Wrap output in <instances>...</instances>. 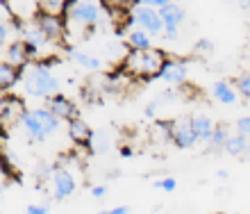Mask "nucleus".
<instances>
[{
    "label": "nucleus",
    "instance_id": "1",
    "mask_svg": "<svg viewBox=\"0 0 250 214\" xmlns=\"http://www.w3.org/2000/svg\"><path fill=\"white\" fill-rule=\"evenodd\" d=\"M166 60H168V55L162 48L127 50L123 57V64H121V71L132 80H155L162 75Z\"/></svg>",
    "mask_w": 250,
    "mask_h": 214
},
{
    "label": "nucleus",
    "instance_id": "2",
    "mask_svg": "<svg viewBox=\"0 0 250 214\" xmlns=\"http://www.w3.org/2000/svg\"><path fill=\"white\" fill-rule=\"evenodd\" d=\"M23 89L32 98H53L60 94V80L53 75L46 62H32L23 71Z\"/></svg>",
    "mask_w": 250,
    "mask_h": 214
},
{
    "label": "nucleus",
    "instance_id": "3",
    "mask_svg": "<svg viewBox=\"0 0 250 214\" xmlns=\"http://www.w3.org/2000/svg\"><path fill=\"white\" fill-rule=\"evenodd\" d=\"M21 126L30 134L32 141H43L46 137L55 134L60 130V119L55 116L48 107H34V109H27Z\"/></svg>",
    "mask_w": 250,
    "mask_h": 214
},
{
    "label": "nucleus",
    "instance_id": "4",
    "mask_svg": "<svg viewBox=\"0 0 250 214\" xmlns=\"http://www.w3.org/2000/svg\"><path fill=\"white\" fill-rule=\"evenodd\" d=\"M103 19V7L96 0H73L68 12H66V23L80 27H93Z\"/></svg>",
    "mask_w": 250,
    "mask_h": 214
},
{
    "label": "nucleus",
    "instance_id": "5",
    "mask_svg": "<svg viewBox=\"0 0 250 214\" xmlns=\"http://www.w3.org/2000/svg\"><path fill=\"white\" fill-rule=\"evenodd\" d=\"M127 19H130L134 25H139V30L148 32L150 37L164 34V30H166V25H164V21H162V14H159V9H152V7L137 5L130 14H127Z\"/></svg>",
    "mask_w": 250,
    "mask_h": 214
},
{
    "label": "nucleus",
    "instance_id": "6",
    "mask_svg": "<svg viewBox=\"0 0 250 214\" xmlns=\"http://www.w3.org/2000/svg\"><path fill=\"white\" fill-rule=\"evenodd\" d=\"M32 21L43 30L48 39L53 43H62L68 32V23H66V16H55V14H46V12H34Z\"/></svg>",
    "mask_w": 250,
    "mask_h": 214
},
{
    "label": "nucleus",
    "instance_id": "7",
    "mask_svg": "<svg viewBox=\"0 0 250 214\" xmlns=\"http://www.w3.org/2000/svg\"><path fill=\"white\" fill-rule=\"evenodd\" d=\"M50 187H53V196L57 201H66L75 192L78 182H75V175L71 173V169L62 167V164H55V171L50 175Z\"/></svg>",
    "mask_w": 250,
    "mask_h": 214
},
{
    "label": "nucleus",
    "instance_id": "8",
    "mask_svg": "<svg viewBox=\"0 0 250 214\" xmlns=\"http://www.w3.org/2000/svg\"><path fill=\"white\" fill-rule=\"evenodd\" d=\"M171 141L178 148H193L198 144V134L193 130L191 119H175L171 121Z\"/></svg>",
    "mask_w": 250,
    "mask_h": 214
},
{
    "label": "nucleus",
    "instance_id": "9",
    "mask_svg": "<svg viewBox=\"0 0 250 214\" xmlns=\"http://www.w3.org/2000/svg\"><path fill=\"white\" fill-rule=\"evenodd\" d=\"M187 75H189V66H187V62L178 60V57H168L162 68V75H159V80L166 82L168 87H182L187 82Z\"/></svg>",
    "mask_w": 250,
    "mask_h": 214
},
{
    "label": "nucleus",
    "instance_id": "10",
    "mask_svg": "<svg viewBox=\"0 0 250 214\" xmlns=\"http://www.w3.org/2000/svg\"><path fill=\"white\" fill-rule=\"evenodd\" d=\"M25 105L21 98L16 96H2V105H0V121H2V128H12L16 123L23 121L25 116Z\"/></svg>",
    "mask_w": 250,
    "mask_h": 214
},
{
    "label": "nucleus",
    "instance_id": "11",
    "mask_svg": "<svg viewBox=\"0 0 250 214\" xmlns=\"http://www.w3.org/2000/svg\"><path fill=\"white\" fill-rule=\"evenodd\" d=\"M46 107L60 121H73V119H78V105H75L71 98H66V96H62V94L53 96V98H48V105Z\"/></svg>",
    "mask_w": 250,
    "mask_h": 214
},
{
    "label": "nucleus",
    "instance_id": "12",
    "mask_svg": "<svg viewBox=\"0 0 250 214\" xmlns=\"http://www.w3.org/2000/svg\"><path fill=\"white\" fill-rule=\"evenodd\" d=\"M68 137H71V141L75 144V146L89 148V146H91V139H93V130L89 128V123H86V121H82L78 116V119L68 121Z\"/></svg>",
    "mask_w": 250,
    "mask_h": 214
},
{
    "label": "nucleus",
    "instance_id": "13",
    "mask_svg": "<svg viewBox=\"0 0 250 214\" xmlns=\"http://www.w3.org/2000/svg\"><path fill=\"white\" fill-rule=\"evenodd\" d=\"M2 62H9V64H14V66H19V68H25L27 64L32 62V57H30V53H27L25 41H12V43H7L5 46V60Z\"/></svg>",
    "mask_w": 250,
    "mask_h": 214
},
{
    "label": "nucleus",
    "instance_id": "14",
    "mask_svg": "<svg viewBox=\"0 0 250 214\" xmlns=\"http://www.w3.org/2000/svg\"><path fill=\"white\" fill-rule=\"evenodd\" d=\"M191 123H193V130L198 134V141H205V144H209L214 132H216V123L209 119V116H205V114H196V116H191Z\"/></svg>",
    "mask_w": 250,
    "mask_h": 214
},
{
    "label": "nucleus",
    "instance_id": "15",
    "mask_svg": "<svg viewBox=\"0 0 250 214\" xmlns=\"http://www.w3.org/2000/svg\"><path fill=\"white\" fill-rule=\"evenodd\" d=\"M211 96H214V101L216 103H223V105H234L237 103V87H232L228 80H218L214 82V87H211Z\"/></svg>",
    "mask_w": 250,
    "mask_h": 214
},
{
    "label": "nucleus",
    "instance_id": "16",
    "mask_svg": "<svg viewBox=\"0 0 250 214\" xmlns=\"http://www.w3.org/2000/svg\"><path fill=\"white\" fill-rule=\"evenodd\" d=\"M159 14H162V21H164V25H175V27H180L182 23H185V19H187L185 7L180 5V2H175V0H173L171 5L162 7V9H159Z\"/></svg>",
    "mask_w": 250,
    "mask_h": 214
},
{
    "label": "nucleus",
    "instance_id": "17",
    "mask_svg": "<svg viewBox=\"0 0 250 214\" xmlns=\"http://www.w3.org/2000/svg\"><path fill=\"white\" fill-rule=\"evenodd\" d=\"M23 71H25V68L14 66L9 62H2V64H0V87H2V91H9V89L23 78Z\"/></svg>",
    "mask_w": 250,
    "mask_h": 214
},
{
    "label": "nucleus",
    "instance_id": "18",
    "mask_svg": "<svg viewBox=\"0 0 250 214\" xmlns=\"http://www.w3.org/2000/svg\"><path fill=\"white\" fill-rule=\"evenodd\" d=\"M225 153L234 155V157H246V155H250V139L239 132L230 134V139L225 144Z\"/></svg>",
    "mask_w": 250,
    "mask_h": 214
},
{
    "label": "nucleus",
    "instance_id": "19",
    "mask_svg": "<svg viewBox=\"0 0 250 214\" xmlns=\"http://www.w3.org/2000/svg\"><path fill=\"white\" fill-rule=\"evenodd\" d=\"M66 53L71 55V60L75 62V64H80V66L89 68V71H98V68L103 66V62H100L98 57H93V55H86V53H82V50H75V48H66Z\"/></svg>",
    "mask_w": 250,
    "mask_h": 214
},
{
    "label": "nucleus",
    "instance_id": "20",
    "mask_svg": "<svg viewBox=\"0 0 250 214\" xmlns=\"http://www.w3.org/2000/svg\"><path fill=\"white\" fill-rule=\"evenodd\" d=\"M150 34L144 32V30H130L127 32V46H130V50H148L150 46Z\"/></svg>",
    "mask_w": 250,
    "mask_h": 214
},
{
    "label": "nucleus",
    "instance_id": "21",
    "mask_svg": "<svg viewBox=\"0 0 250 214\" xmlns=\"http://www.w3.org/2000/svg\"><path fill=\"white\" fill-rule=\"evenodd\" d=\"M73 0H39V12L55 14V16H66Z\"/></svg>",
    "mask_w": 250,
    "mask_h": 214
},
{
    "label": "nucleus",
    "instance_id": "22",
    "mask_svg": "<svg viewBox=\"0 0 250 214\" xmlns=\"http://www.w3.org/2000/svg\"><path fill=\"white\" fill-rule=\"evenodd\" d=\"M228 139H230L228 128H225V126H216V132H214V137H211V141H209V148H211V150H225Z\"/></svg>",
    "mask_w": 250,
    "mask_h": 214
},
{
    "label": "nucleus",
    "instance_id": "23",
    "mask_svg": "<svg viewBox=\"0 0 250 214\" xmlns=\"http://www.w3.org/2000/svg\"><path fill=\"white\" fill-rule=\"evenodd\" d=\"M107 148H109V137H107L105 130L93 132V139H91V146H89V150H91V153H105Z\"/></svg>",
    "mask_w": 250,
    "mask_h": 214
},
{
    "label": "nucleus",
    "instance_id": "24",
    "mask_svg": "<svg viewBox=\"0 0 250 214\" xmlns=\"http://www.w3.org/2000/svg\"><path fill=\"white\" fill-rule=\"evenodd\" d=\"M211 53H214L211 39H198L196 41V46H193V55H196V57H209Z\"/></svg>",
    "mask_w": 250,
    "mask_h": 214
},
{
    "label": "nucleus",
    "instance_id": "25",
    "mask_svg": "<svg viewBox=\"0 0 250 214\" xmlns=\"http://www.w3.org/2000/svg\"><path fill=\"white\" fill-rule=\"evenodd\" d=\"M152 187L162 189V192H166V194H173V192H175V187H178V182H175V178H173V175H164L162 180L152 182Z\"/></svg>",
    "mask_w": 250,
    "mask_h": 214
},
{
    "label": "nucleus",
    "instance_id": "26",
    "mask_svg": "<svg viewBox=\"0 0 250 214\" xmlns=\"http://www.w3.org/2000/svg\"><path fill=\"white\" fill-rule=\"evenodd\" d=\"M234 85H237V91L244 96V98H250V73L239 75Z\"/></svg>",
    "mask_w": 250,
    "mask_h": 214
},
{
    "label": "nucleus",
    "instance_id": "27",
    "mask_svg": "<svg viewBox=\"0 0 250 214\" xmlns=\"http://www.w3.org/2000/svg\"><path fill=\"white\" fill-rule=\"evenodd\" d=\"M139 5H144V7H152V9H162V7L166 5H171L173 0H137Z\"/></svg>",
    "mask_w": 250,
    "mask_h": 214
},
{
    "label": "nucleus",
    "instance_id": "28",
    "mask_svg": "<svg viewBox=\"0 0 250 214\" xmlns=\"http://www.w3.org/2000/svg\"><path fill=\"white\" fill-rule=\"evenodd\" d=\"M98 214H132V210L127 205H116V208H109V210H103Z\"/></svg>",
    "mask_w": 250,
    "mask_h": 214
},
{
    "label": "nucleus",
    "instance_id": "29",
    "mask_svg": "<svg viewBox=\"0 0 250 214\" xmlns=\"http://www.w3.org/2000/svg\"><path fill=\"white\" fill-rule=\"evenodd\" d=\"M164 37L168 41H175L180 37V27H175V25H166V30H164Z\"/></svg>",
    "mask_w": 250,
    "mask_h": 214
},
{
    "label": "nucleus",
    "instance_id": "30",
    "mask_svg": "<svg viewBox=\"0 0 250 214\" xmlns=\"http://www.w3.org/2000/svg\"><path fill=\"white\" fill-rule=\"evenodd\" d=\"M157 107H159V103H157V101L148 103V105H146V109H144L146 119H155V114H157Z\"/></svg>",
    "mask_w": 250,
    "mask_h": 214
},
{
    "label": "nucleus",
    "instance_id": "31",
    "mask_svg": "<svg viewBox=\"0 0 250 214\" xmlns=\"http://www.w3.org/2000/svg\"><path fill=\"white\" fill-rule=\"evenodd\" d=\"M25 214H48V205H27L25 208Z\"/></svg>",
    "mask_w": 250,
    "mask_h": 214
},
{
    "label": "nucleus",
    "instance_id": "32",
    "mask_svg": "<svg viewBox=\"0 0 250 214\" xmlns=\"http://www.w3.org/2000/svg\"><path fill=\"white\" fill-rule=\"evenodd\" d=\"M105 194H107V187H105V185H96V187L91 189V196H93V198H103Z\"/></svg>",
    "mask_w": 250,
    "mask_h": 214
},
{
    "label": "nucleus",
    "instance_id": "33",
    "mask_svg": "<svg viewBox=\"0 0 250 214\" xmlns=\"http://www.w3.org/2000/svg\"><path fill=\"white\" fill-rule=\"evenodd\" d=\"M132 153H134V150H132L130 146H123V148H121V155H123V157H130Z\"/></svg>",
    "mask_w": 250,
    "mask_h": 214
},
{
    "label": "nucleus",
    "instance_id": "34",
    "mask_svg": "<svg viewBox=\"0 0 250 214\" xmlns=\"http://www.w3.org/2000/svg\"><path fill=\"white\" fill-rule=\"evenodd\" d=\"M216 178H218V180H228V171H218Z\"/></svg>",
    "mask_w": 250,
    "mask_h": 214
},
{
    "label": "nucleus",
    "instance_id": "35",
    "mask_svg": "<svg viewBox=\"0 0 250 214\" xmlns=\"http://www.w3.org/2000/svg\"><path fill=\"white\" fill-rule=\"evenodd\" d=\"M239 2H241L244 7H250V0H239Z\"/></svg>",
    "mask_w": 250,
    "mask_h": 214
},
{
    "label": "nucleus",
    "instance_id": "36",
    "mask_svg": "<svg viewBox=\"0 0 250 214\" xmlns=\"http://www.w3.org/2000/svg\"><path fill=\"white\" fill-rule=\"evenodd\" d=\"M214 214H225V212H214Z\"/></svg>",
    "mask_w": 250,
    "mask_h": 214
}]
</instances>
